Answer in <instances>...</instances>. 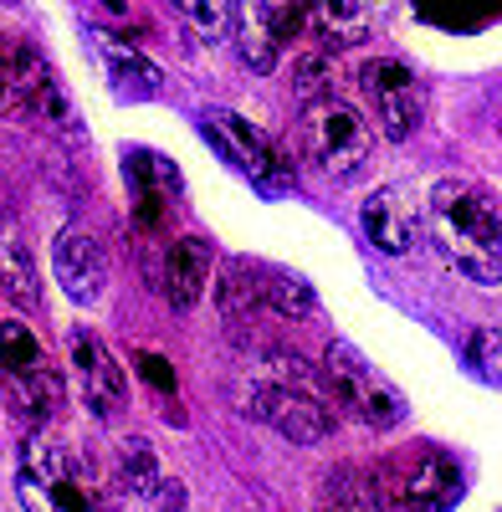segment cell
<instances>
[{
    "instance_id": "6da1fadb",
    "label": "cell",
    "mask_w": 502,
    "mask_h": 512,
    "mask_svg": "<svg viewBox=\"0 0 502 512\" xmlns=\"http://www.w3.org/2000/svg\"><path fill=\"white\" fill-rule=\"evenodd\" d=\"M241 415L277 425L298 446H313V441L333 436V390L323 374H313V364L272 349L251 364V374L241 384Z\"/></svg>"
},
{
    "instance_id": "7a4b0ae2",
    "label": "cell",
    "mask_w": 502,
    "mask_h": 512,
    "mask_svg": "<svg viewBox=\"0 0 502 512\" xmlns=\"http://www.w3.org/2000/svg\"><path fill=\"white\" fill-rule=\"evenodd\" d=\"M426 236L436 256L477 287L502 282V221L487 190L472 180H441L426 205Z\"/></svg>"
},
{
    "instance_id": "3957f363",
    "label": "cell",
    "mask_w": 502,
    "mask_h": 512,
    "mask_svg": "<svg viewBox=\"0 0 502 512\" xmlns=\"http://www.w3.org/2000/svg\"><path fill=\"white\" fill-rule=\"evenodd\" d=\"M16 497L26 512H118V492L72 441L36 436L21 446Z\"/></svg>"
},
{
    "instance_id": "277c9868",
    "label": "cell",
    "mask_w": 502,
    "mask_h": 512,
    "mask_svg": "<svg viewBox=\"0 0 502 512\" xmlns=\"http://www.w3.org/2000/svg\"><path fill=\"white\" fill-rule=\"evenodd\" d=\"M221 318L226 323H251V318H308L318 308L313 297V282L287 272V267H272V262H251V256H231L221 267Z\"/></svg>"
},
{
    "instance_id": "5b68a950",
    "label": "cell",
    "mask_w": 502,
    "mask_h": 512,
    "mask_svg": "<svg viewBox=\"0 0 502 512\" xmlns=\"http://www.w3.org/2000/svg\"><path fill=\"white\" fill-rule=\"evenodd\" d=\"M323 379H328V390H333V405H344L354 420L369 425V431H395V425L405 420L400 390L354 344H344V338H339V344H328Z\"/></svg>"
},
{
    "instance_id": "8992f818",
    "label": "cell",
    "mask_w": 502,
    "mask_h": 512,
    "mask_svg": "<svg viewBox=\"0 0 502 512\" xmlns=\"http://www.w3.org/2000/svg\"><path fill=\"white\" fill-rule=\"evenodd\" d=\"M0 374H6V400L21 415V425H41L57 410V395H62L57 369L47 349H41V338L21 318L0 323Z\"/></svg>"
},
{
    "instance_id": "52a82bcc",
    "label": "cell",
    "mask_w": 502,
    "mask_h": 512,
    "mask_svg": "<svg viewBox=\"0 0 502 512\" xmlns=\"http://www.w3.org/2000/svg\"><path fill=\"white\" fill-rule=\"evenodd\" d=\"M303 139H308L313 169L328 175V180H354L369 164V149H374V134H369L364 113L344 98H318L303 113Z\"/></svg>"
},
{
    "instance_id": "ba28073f",
    "label": "cell",
    "mask_w": 502,
    "mask_h": 512,
    "mask_svg": "<svg viewBox=\"0 0 502 512\" xmlns=\"http://www.w3.org/2000/svg\"><path fill=\"white\" fill-rule=\"evenodd\" d=\"M200 134L211 139V149H216L231 169H241V175L257 185L262 195H287V190H292V175L282 169V159L272 154V144H267L241 113H226V108L200 113Z\"/></svg>"
},
{
    "instance_id": "9c48e42d",
    "label": "cell",
    "mask_w": 502,
    "mask_h": 512,
    "mask_svg": "<svg viewBox=\"0 0 502 512\" xmlns=\"http://www.w3.org/2000/svg\"><path fill=\"white\" fill-rule=\"evenodd\" d=\"M359 82H364V98H369L374 118H380V128H385L395 144L410 139L415 128L426 123V82L415 77L405 62L380 57V62H369L359 72Z\"/></svg>"
},
{
    "instance_id": "30bf717a",
    "label": "cell",
    "mask_w": 502,
    "mask_h": 512,
    "mask_svg": "<svg viewBox=\"0 0 502 512\" xmlns=\"http://www.w3.org/2000/svg\"><path fill=\"white\" fill-rule=\"evenodd\" d=\"M303 21V0H236V52L251 72H272Z\"/></svg>"
},
{
    "instance_id": "8fae6325",
    "label": "cell",
    "mask_w": 502,
    "mask_h": 512,
    "mask_svg": "<svg viewBox=\"0 0 502 512\" xmlns=\"http://www.w3.org/2000/svg\"><path fill=\"white\" fill-rule=\"evenodd\" d=\"M67 359L77 369V390L93 405V415L108 420L129 410V374H123V364L93 328H67Z\"/></svg>"
},
{
    "instance_id": "7c38bea8",
    "label": "cell",
    "mask_w": 502,
    "mask_h": 512,
    "mask_svg": "<svg viewBox=\"0 0 502 512\" xmlns=\"http://www.w3.org/2000/svg\"><path fill=\"white\" fill-rule=\"evenodd\" d=\"M52 272H57L62 292L72 297L77 308H93L103 297V287H108V256H103V246L88 231L67 226L52 241Z\"/></svg>"
},
{
    "instance_id": "4fadbf2b",
    "label": "cell",
    "mask_w": 502,
    "mask_h": 512,
    "mask_svg": "<svg viewBox=\"0 0 502 512\" xmlns=\"http://www.w3.org/2000/svg\"><path fill=\"white\" fill-rule=\"evenodd\" d=\"M467 492V477L462 466H456L446 451H426L421 461L410 466V472L395 482V507L400 512H451Z\"/></svg>"
},
{
    "instance_id": "5bb4252c",
    "label": "cell",
    "mask_w": 502,
    "mask_h": 512,
    "mask_svg": "<svg viewBox=\"0 0 502 512\" xmlns=\"http://www.w3.org/2000/svg\"><path fill=\"white\" fill-rule=\"evenodd\" d=\"M205 282H211V241L180 236V241L164 246V297H170L175 313H190L200 303Z\"/></svg>"
},
{
    "instance_id": "9a60e30c",
    "label": "cell",
    "mask_w": 502,
    "mask_h": 512,
    "mask_svg": "<svg viewBox=\"0 0 502 512\" xmlns=\"http://www.w3.org/2000/svg\"><path fill=\"white\" fill-rule=\"evenodd\" d=\"M359 226L380 256H410L415 251V221H410V205H405L400 190H374L359 210Z\"/></svg>"
},
{
    "instance_id": "2e32d148",
    "label": "cell",
    "mask_w": 502,
    "mask_h": 512,
    "mask_svg": "<svg viewBox=\"0 0 502 512\" xmlns=\"http://www.w3.org/2000/svg\"><path fill=\"white\" fill-rule=\"evenodd\" d=\"M129 185H134V210H139V226H159L164 210H170V200H180V175L170 159L159 154H139L129 149Z\"/></svg>"
},
{
    "instance_id": "e0dca14e",
    "label": "cell",
    "mask_w": 502,
    "mask_h": 512,
    "mask_svg": "<svg viewBox=\"0 0 502 512\" xmlns=\"http://www.w3.org/2000/svg\"><path fill=\"white\" fill-rule=\"evenodd\" d=\"M93 36V52H98V62L108 67V82H118L129 98H154L159 93V67L144 57V52H134L129 41H113V36H103V31H88Z\"/></svg>"
},
{
    "instance_id": "ac0fdd59",
    "label": "cell",
    "mask_w": 502,
    "mask_h": 512,
    "mask_svg": "<svg viewBox=\"0 0 502 512\" xmlns=\"http://www.w3.org/2000/svg\"><path fill=\"white\" fill-rule=\"evenodd\" d=\"M0 292L11 297V303H36L41 287H36V262L26 251V231L11 210H0Z\"/></svg>"
},
{
    "instance_id": "d6986e66",
    "label": "cell",
    "mask_w": 502,
    "mask_h": 512,
    "mask_svg": "<svg viewBox=\"0 0 502 512\" xmlns=\"http://www.w3.org/2000/svg\"><path fill=\"white\" fill-rule=\"evenodd\" d=\"M318 512H385V502H380V492H374V482L364 472L339 466L318 492Z\"/></svg>"
},
{
    "instance_id": "ffe728a7",
    "label": "cell",
    "mask_w": 502,
    "mask_h": 512,
    "mask_svg": "<svg viewBox=\"0 0 502 512\" xmlns=\"http://www.w3.org/2000/svg\"><path fill=\"white\" fill-rule=\"evenodd\" d=\"M369 6L374 0H308V21L328 36V41H349L369 26Z\"/></svg>"
},
{
    "instance_id": "44dd1931",
    "label": "cell",
    "mask_w": 502,
    "mask_h": 512,
    "mask_svg": "<svg viewBox=\"0 0 502 512\" xmlns=\"http://www.w3.org/2000/svg\"><path fill=\"white\" fill-rule=\"evenodd\" d=\"M118 472H123V482H129L144 502L164 487V466H159V456H154V446H149L144 436H129V441H123V451H118Z\"/></svg>"
},
{
    "instance_id": "7402d4cb",
    "label": "cell",
    "mask_w": 502,
    "mask_h": 512,
    "mask_svg": "<svg viewBox=\"0 0 502 512\" xmlns=\"http://www.w3.org/2000/svg\"><path fill=\"white\" fill-rule=\"evenodd\" d=\"M175 11L190 21L195 36L221 41L231 31V21H236V0H175Z\"/></svg>"
},
{
    "instance_id": "603a6c76",
    "label": "cell",
    "mask_w": 502,
    "mask_h": 512,
    "mask_svg": "<svg viewBox=\"0 0 502 512\" xmlns=\"http://www.w3.org/2000/svg\"><path fill=\"white\" fill-rule=\"evenodd\" d=\"M467 364L502 390V328H477L472 344H467Z\"/></svg>"
},
{
    "instance_id": "cb8c5ba5",
    "label": "cell",
    "mask_w": 502,
    "mask_h": 512,
    "mask_svg": "<svg viewBox=\"0 0 502 512\" xmlns=\"http://www.w3.org/2000/svg\"><path fill=\"white\" fill-rule=\"evenodd\" d=\"M149 507H154V512H185V487H180L175 477H164V487L149 497Z\"/></svg>"
},
{
    "instance_id": "d4e9b609",
    "label": "cell",
    "mask_w": 502,
    "mask_h": 512,
    "mask_svg": "<svg viewBox=\"0 0 502 512\" xmlns=\"http://www.w3.org/2000/svg\"><path fill=\"white\" fill-rule=\"evenodd\" d=\"M139 364H144V379H154V384H159L164 395L175 390V374H170V364H164L159 354H139Z\"/></svg>"
},
{
    "instance_id": "484cf974",
    "label": "cell",
    "mask_w": 502,
    "mask_h": 512,
    "mask_svg": "<svg viewBox=\"0 0 502 512\" xmlns=\"http://www.w3.org/2000/svg\"><path fill=\"white\" fill-rule=\"evenodd\" d=\"M6 98H11V57L0 52V108H6Z\"/></svg>"
},
{
    "instance_id": "4316f807",
    "label": "cell",
    "mask_w": 502,
    "mask_h": 512,
    "mask_svg": "<svg viewBox=\"0 0 502 512\" xmlns=\"http://www.w3.org/2000/svg\"><path fill=\"white\" fill-rule=\"evenodd\" d=\"M497 128H502V98H497Z\"/></svg>"
}]
</instances>
